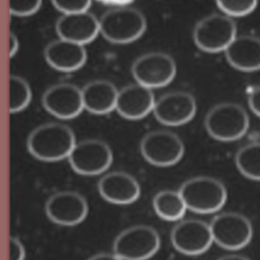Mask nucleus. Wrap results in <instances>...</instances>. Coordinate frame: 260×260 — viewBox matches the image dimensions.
<instances>
[{"label":"nucleus","mask_w":260,"mask_h":260,"mask_svg":"<svg viewBox=\"0 0 260 260\" xmlns=\"http://www.w3.org/2000/svg\"><path fill=\"white\" fill-rule=\"evenodd\" d=\"M76 144L73 131L60 123H47L34 129L26 141L29 153L43 161L67 158Z\"/></svg>","instance_id":"f257e3e1"},{"label":"nucleus","mask_w":260,"mask_h":260,"mask_svg":"<svg viewBox=\"0 0 260 260\" xmlns=\"http://www.w3.org/2000/svg\"><path fill=\"white\" fill-rule=\"evenodd\" d=\"M100 34L110 43L129 44L135 42L146 30L144 14L129 6L111 8L99 19Z\"/></svg>","instance_id":"f03ea898"},{"label":"nucleus","mask_w":260,"mask_h":260,"mask_svg":"<svg viewBox=\"0 0 260 260\" xmlns=\"http://www.w3.org/2000/svg\"><path fill=\"white\" fill-rule=\"evenodd\" d=\"M179 193L187 209L201 214L218 211L228 198L223 183L207 176L188 179L181 185Z\"/></svg>","instance_id":"7ed1b4c3"},{"label":"nucleus","mask_w":260,"mask_h":260,"mask_svg":"<svg viewBox=\"0 0 260 260\" xmlns=\"http://www.w3.org/2000/svg\"><path fill=\"white\" fill-rule=\"evenodd\" d=\"M246 110L235 103H221L212 107L205 116L206 132L213 139L231 142L243 137L249 129Z\"/></svg>","instance_id":"20e7f679"},{"label":"nucleus","mask_w":260,"mask_h":260,"mask_svg":"<svg viewBox=\"0 0 260 260\" xmlns=\"http://www.w3.org/2000/svg\"><path fill=\"white\" fill-rule=\"evenodd\" d=\"M160 247L158 233L149 225L137 224L121 232L113 244L114 254L122 260H147Z\"/></svg>","instance_id":"39448f33"},{"label":"nucleus","mask_w":260,"mask_h":260,"mask_svg":"<svg viewBox=\"0 0 260 260\" xmlns=\"http://www.w3.org/2000/svg\"><path fill=\"white\" fill-rule=\"evenodd\" d=\"M236 37L235 21L231 17L218 13L204 16L193 29L195 45L206 53L224 52Z\"/></svg>","instance_id":"423d86ee"},{"label":"nucleus","mask_w":260,"mask_h":260,"mask_svg":"<svg viewBox=\"0 0 260 260\" xmlns=\"http://www.w3.org/2000/svg\"><path fill=\"white\" fill-rule=\"evenodd\" d=\"M131 73L136 83L150 89L158 88L173 81L177 73V65L167 53L149 52L133 62Z\"/></svg>","instance_id":"0eeeda50"},{"label":"nucleus","mask_w":260,"mask_h":260,"mask_svg":"<svg viewBox=\"0 0 260 260\" xmlns=\"http://www.w3.org/2000/svg\"><path fill=\"white\" fill-rule=\"evenodd\" d=\"M213 243L226 250H240L252 240L253 228L250 219L238 212H222L209 223Z\"/></svg>","instance_id":"6e6552de"},{"label":"nucleus","mask_w":260,"mask_h":260,"mask_svg":"<svg viewBox=\"0 0 260 260\" xmlns=\"http://www.w3.org/2000/svg\"><path fill=\"white\" fill-rule=\"evenodd\" d=\"M185 146L181 138L167 130L147 133L140 142L143 158L156 167H171L178 164L184 155Z\"/></svg>","instance_id":"1a4fd4ad"},{"label":"nucleus","mask_w":260,"mask_h":260,"mask_svg":"<svg viewBox=\"0 0 260 260\" xmlns=\"http://www.w3.org/2000/svg\"><path fill=\"white\" fill-rule=\"evenodd\" d=\"M67 158L77 174L95 176L110 168L113 153L106 142L99 139H86L76 143Z\"/></svg>","instance_id":"9d476101"},{"label":"nucleus","mask_w":260,"mask_h":260,"mask_svg":"<svg viewBox=\"0 0 260 260\" xmlns=\"http://www.w3.org/2000/svg\"><path fill=\"white\" fill-rule=\"evenodd\" d=\"M171 242L180 253L197 256L206 252L213 243L209 223L200 219H184L172 230Z\"/></svg>","instance_id":"9b49d317"},{"label":"nucleus","mask_w":260,"mask_h":260,"mask_svg":"<svg viewBox=\"0 0 260 260\" xmlns=\"http://www.w3.org/2000/svg\"><path fill=\"white\" fill-rule=\"evenodd\" d=\"M196 110V101L191 93L175 90L155 100L152 113L155 119L164 125L181 126L194 118Z\"/></svg>","instance_id":"f8f14e48"},{"label":"nucleus","mask_w":260,"mask_h":260,"mask_svg":"<svg viewBox=\"0 0 260 260\" xmlns=\"http://www.w3.org/2000/svg\"><path fill=\"white\" fill-rule=\"evenodd\" d=\"M46 214L53 222L72 226L82 222L88 211L87 202L82 195L73 191L53 194L45 206Z\"/></svg>","instance_id":"ddd939ff"},{"label":"nucleus","mask_w":260,"mask_h":260,"mask_svg":"<svg viewBox=\"0 0 260 260\" xmlns=\"http://www.w3.org/2000/svg\"><path fill=\"white\" fill-rule=\"evenodd\" d=\"M42 103L50 114L62 120L73 119L83 110L81 89L71 83L49 87L43 94Z\"/></svg>","instance_id":"4468645a"},{"label":"nucleus","mask_w":260,"mask_h":260,"mask_svg":"<svg viewBox=\"0 0 260 260\" xmlns=\"http://www.w3.org/2000/svg\"><path fill=\"white\" fill-rule=\"evenodd\" d=\"M98 189L106 201L118 205L131 204L140 196V186L137 180L121 171L103 176L98 183Z\"/></svg>","instance_id":"2eb2a0df"},{"label":"nucleus","mask_w":260,"mask_h":260,"mask_svg":"<svg viewBox=\"0 0 260 260\" xmlns=\"http://www.w3.org/2000/svg\"><path fill=\"white\" fill-rule=\"evenodd\" d=\"M154 103L152 89L134 83L118 90L115 110L125 119L139 120L152 112Z\"/></svg>","instance_id":"dca6fc26"},{"label":"nucleus","mask_w":260,"mask_h":260,"mask_svg":"<svg viewBox=\"0 0 260 260\" xmlns=\"http://www.w3.org/2000/svg\"><path fill=\"white\" fill-rule=\"evenodd\" d=\"M56 31L59 39L84 46L100 34L99 19L88 11L63 14L56 23Z\"/></svg>","instance_id":"f3484780"},{"label":"nucleus","mask_w":260,"mask_h":260,"mask_svg":"<svg viewBox=\"0 0 260 260\" xmlns=\"http://www.w3.org/2000/svg\"><path fill=\"white\" fill-rule=\"evenodd\" d=\"M44 55L51 67L63 72L75 71L86 61L84 46L62 39L51 42L45 48Z\"/></svg>","instance_id":"a211bd4d"},{"label":"nucleus","mask_w":260,"mask_h":260,"mask_svg":"<svg viewBox=\"0 0 260 260\" xmlns=\"http://www.w3.org/2000/svg\"><path fill=\"white\" fill-rule=\"evenodd\" d=\"M229 64L237 70H260V39L253 36L236 37L224 51Z\"/></svg>","instance_id":"6ab92c4d"},{"label":"nucleus","mask_w":260,"mask_h":260,"mask_svg":"<svg viewBox=\"0 0 260 260\" xmlns=\"http://www.w3.org/2000/svg\"><path fill=\"white\" fill-rule=\"evenodd\" d=\"M83 109L94 115L109 114L116 108L117 87L109 80H93L81 89Z\"/></svg>","instance_id":"aec40b11"},{"label":"nucleus","mask_w":260,"mask_h":260,"mask_svg":"<svg viewBox=\"0 0 260 260\" xmlns=\"http://www.w3.org/2000/svg\"><path fill=\"white\" fill-rule=\"evenodd\" d=\"M152 206L160 218L168 221L180 220L187 208L179 193L174 190H161L152 199Z\"/></svg>","instance_id":"412c9836"},{"label":"nucleus","mask_w":260,"mask_h":260,"mask_svg":"<svg viewBox=\"0 0 260 260\" xmlns=\"http://www.w3.org/2000/svg\"><path fill=\"white\" fill-rule=\"evenodd\" d=\"M236 166L246 178L260 181V142H251L241 147L236 154Z\"/></svg>","instance_id":"4be33fe9"},{"label":"nucleus","mask_w":260,"mask_h":260,"mask_svg":"<svg viewBox=\"0 0 260 260\" xmlns=\"http://www.w3.org/2000/svg\"><path fill=\"white\" fill-rule=\"evenodd\" d=\"M31 100V90L25 79L17 75L9 77V111L18 113L24 110Z\"/></svg>","instance_id":"5701e85b"},{"label":"nucleus","mask_w":260,"mask_h":260,"mask_svg":"<svg viewBox=\"0 0 260 260\" xmlns=\"http://www.w3.org/2000/svg\"><path fill=\"white\" fill-rule=\"evenodd\" d=\"M217 7L229 17H243L251 14L257 7L256 1H217Z\"/></svg>","instance_id":"b1692460"},{"label":"nucleus","mask_w":260,"mask_h":260,"mask_svg":"<svg viewBox=\"0 0 260 260\" xmlns=\"http://www.w3.org/2000/svg\"><path fill=\"white\" fill-rule=\"evenodd\" d=\"M41 5L40 0H11L8 2V10L11 15L24 17L35 14Z\"/></svg>","instance_id":"393cba45"},{"label":"nucleus","mask_w":260,"mask_h":260,"mask_svg":"<svg viewBox=\"0 0 260 260\" xmlns=\"http://www.w3.org/2000/svg\"><path fill=\"white\" fill-rule=\"evenodd\" d=\"M52 4L63 14H75L88 11L91 3L88 0H53Z\"/></svg>","instance_id":"a878e982"},{"label":"nucleus","mask_w":260,"mask_h":260,"mask_svg":"<svg viewBox=\"0 0 260 260\" xmlns=\"http://www.w3.org/2000/svg\"><path fill=\"white\" fill-rule=\"evenodd\" d=\"M25 256L24 248L17 238L11 237L9 240V260H23Z\"/></svg>","instance_id":"bb28decb"},{"label":"nucleus","mask_w":260,"mask_h":260,"mask_svg":"<svg viewBox=\"0 0 260 260\" xmlns=\"http://www.w3.org/2000/svg\"><path fill=\"white\" fill-rule=\"evenodd\" d=\"M248 104L251 111L260 117V85L255 86L248 96Z\"/></svg>","instance_id":"cd10ccee"},{"label":"nucleus","mask_w":260,"mask_h":260,"mask_svg":"<svg viewBox=\"0 0 260 260\" xmlns=\"http://www.w3.org/2000/svg\"><path fill=\"white\" fill-rule=\"evenodd\" d=\"M8 52H9V57L12 58L18 51V48H19V42H18V39L17 37L12 32L10 31L9 32V36H8Z\"/></svg>","instance_id":"c85d7f7f"},{"label":"nucleus","mask_w":260,"mask_h":260,"mask_svg":"<svg viewBox=\"0 0 260 260\" xmlns=\"http://www.w3.org/2000/svg\"><path fill=\"white\" fill-rule=\"evenodd\" d=\"M88 260H122L118 256H116L114 253H99L93 256H91Z\"/></svg>","instance_id":"c756f323"},{"label":"nucleus","mask_w":260,"mask_h":260,"mask_svg":"<svg viewBox=\"0 0 260 260\" xmlns=\"http://www.w3.org/2000/svg\"><path fill=\"white\" fill-rule=\"evenodd\" d=\"M106 5L111 6L112 8H116V7H124V6H129L132 4L131 1H105L103 2Z\"/></svg>","instance_id":"7c9ffc66"},{"label":"nucleus","mask_w":260,"mask_h":260,"mask_svg":"<svg viewBox=\"0 0 260 260\" xmlns=\"http://www.w3.org/2000/svg\"><path fill=\"white\" fill-rule=\"evenodd\" d=\"M217 260H250L248 257L238 254H231V255H224L219 257Z\"/></svg>","instance_id":"2f4dec72"}]
</instances>
